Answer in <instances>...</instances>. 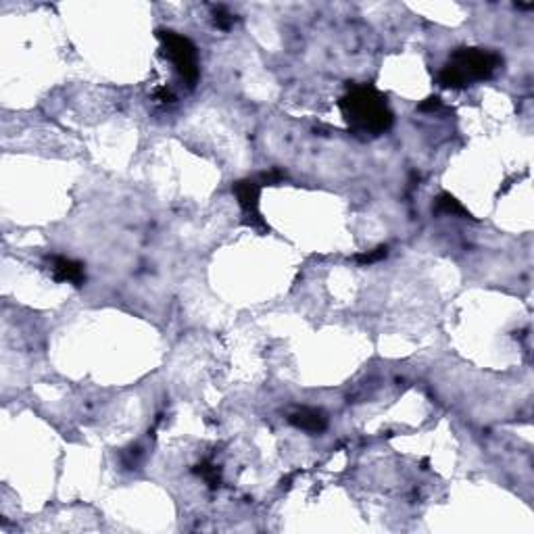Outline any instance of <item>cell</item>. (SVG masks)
I'll use <instances>...</instances> for the list:
<instances>
[{"label":"cell","mask_w":534,"mask_h":534,"mask_svg":"<svg viewBox=\"0 0 534 534\" xmlns=\"http://www.w3.org/2000/svg\"><path fill=\"white\" fill-rule=\"evenodd\" d=\"M338 109L351 134L361 138L382 136L395 124V115L387 103V96L372 84L349 88V92L338 101Z\"/></svg>","instance_id":"6da1fadb"},{"label":"cell","mask_w":534,"mask_h":534,"mask_svg":"<svg viewBox=\"0 0 534 534\" xmlns=\"http://www.w3.org/2000/svg\"><path fill=\"white\" fill-rule=\"evenodd\" d=\"M503 65L501 55L486 48H457L438 73V84L451 90H463L474 82L491 80Z\"/></svg>","instance_id":"7a4b0ae2"},{"label":"cell","mask_w":534,"mask_h":534,"mask_svg":"<svg viewBox=\"0 0 534 534\" xmlns=\"http://www.w3.org/2000/svg\"><path fill=\"white\" fill-rule=\"evenodd\" d=\"M157 38L161 40L163 55L173 63L182 82L188 84V88H194L201 71H199V52L192 40L171 29H157Z\"/></svg>","instance_id":"3957f363"},{"label":"cell","mask_w":534,"mask_h":534,"mask_svg":"<svg viewBox=\"0 0 534 534\" xmlns=\"http://www.w3.org/2000/svg\"><path fill=\"white\" fill-rule=\"evenodd\" d=\"M236 199H238V205L243 209V215H245V224L255 228V230H261V232H269V226L266 224V219L261 217L259 213V196H261V184L257 180H238L234 182L232 186Z\"/></svg>","instance_id":"277c9868"},{"label":"cell","mask_w":534,"mask_h":534,"mask_svg":"<svg viewBox=\"0 0 534 534\" xmlns=\"http://www.w3.org/2000/svg\"><path fill=\"white\" fill-rule=\"evenodd\" d=\"M48 269H50L55 282H67V284H73V286H82L86 282L84 264H80L75 259L52 255V257H48Z\"/></svg>","instance_id":"5b68a950"},{"label":"cell","mask_w":534,"mask_h":534,"mask_svg":"<svg viewBox=\"0 0 534 534\" xmlns=\"http://www.w3.org/2000/svg\"><path fill=\"white\" fill-rule=\"evenodd\" d=\"M288 421L309 434H322L328 428V419L319 409H311V407H301L296 411H292L288 415Z\"/></svg>","instance_id":"8992f818"},{"label":"cell","mask_w":534,"mask_h":534,"mask_svg":"<svg viewBox=\"0 0 534 534\" xmlns=\"http://www.w3.org/2000/svg\"><path fill=\"white\" fill-rule=\"evenodd\" d=\"M434 211L442 215H453V217H468L472 219V213L449 192H440L434 201Z\"/></svg>","instance_id":"52a82bcc"},{"label":"cell","mask_w":534,"mask_h":534,"mask_svg":"<svg viewBox=\"0 0 534 534\" xmlns=\"http://www.w3.org/2000/svg\"><path fill=\"white\" fill-rule=\"evenodd\" d=\"M194 474L201 476V478H205L207 484H209L211 489H217V486L222 484L219 470H217V466H213L211 461H201V463H196V466H194Z\"/></svg>","instance_id":"ba28073f"},{"label":"cell","mask_w":534,"mask_h":534,"mask_svg":"<svg viewBox=\"0 0 534 534\" xmlns=\"http://www.w3.org/2000/svg\"><path fill=\"white\" fill-rule=\"evenodd\" d=\"M387 257H389V247H387V245H380V247H376V249H372V251H366V253L355 255L353 259H355L359 266H372V264H378V261H382V259H387Z\"/></svg>","instance_id":"9c48e42d"},{"label":"cell","mask_w":534,"mask_h":534,"mask_svg":"<svg viewBox=\"0 0 534 534\" xmlns=\"http://www.w3.org/2000/svg\"><path fill=\"white\" fill-rule=\"evenodd\" d=\"M213 21H215V25H217L219 29H230V27L234 25L236 17H234L226 6H215V10H213Z\"/></svg>","instance_id":"30bf717a"},{"label":"cell","mask_w":534,"mask_h":534,"mask_svg":"<svg viewBox=\"0 0 534 534\" xmlns=\"http://www.w3.org/2000/svg\"><path fill=\"white\" fill-rule=\"evenodd\" d=\"M284 178H286V175H284L280 169H271V171H267V173H261L257 182H259L261 186H275V184H280Z\"/></svg>","instance_id":"8fae6325"},{"label":"cell","mask_w":534,"mask_h":534,"mask_svg":"<svg viewBox=\"0 0 534 534\" xmlns=\"http://www.w3.org/2000/svg\"><path fill=\"white\" fill-rule=\"evenodd\" d=\"M440 107H442L440 99H438V96H430V99H426L424 103H419L417 111H421V113H432V111H438Z\"/></svg>","instance_id":"7c38bea8"},{"label":"cell","mask_w":534,"mask_h":534,"mask_svg":"<svg viewBox=\"0 0 534 534\" xmlns=\"http://www.w3.org/2000/svg\"><path fill=\"white\" fill-rule=\"evenodd\" d=\"M154 99H157V101H161V103H173V101H175L173 92H171L169 88H165V86L154 90Z\"/></svg>","instance_id":"4fadbf2b"}]
</instances>
